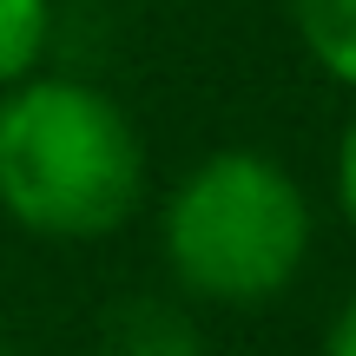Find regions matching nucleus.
<instances>
[{
    "label": "nucleus",
    "mask_w": 356,
    "mask_h": 356,
    "mask_svg": "<svg viewBox=\"0 0 356 356\" xmlns=\"http://www.w3.org/2000/svg\"><path fill=\"white\" fill-rule=\"evenodd\" d=\"M145 204V139L106 86L26 73L0 86V211L53 244L113 238Z\"/></svg>",
    "instance_id": "obj_1"
},
{
    "label": "nucleus",
    "mask_w": 356,
    "mask_h": 356,
    "mask_svg": "<svg viewBox=\"0 0 356 356\" xmlns=\"http://www.w3.org/2000/svg\"><path fill=\"white\" fill-rule=\"evenodd\" d=\"M310 238L317 218L304 185L257 145L204 152L159 211L172 284L225 310H257L284 297L310 264Z\"/></svg>",
    "instance_id": "obj_2"
},
{
    "label": "nucleus",
    "mask_w": 356,
    "mask_h": 356,
    "mask_svg": "<svg viewBox=\"0 0 356 356\" xmlns=\"http://www.w3.org/2000/svg\"><path fill=\"white\" fill-rule=\"evenodd\" d=\"M99 356H204V337L172 297H126L106 310Z\"/></svg>",
    "instance_id": "obj_3"
},
{
    "label": "nucleus",
    "mask_w": 356,
    "mask_h": 356,
    "mask_svg": "<svg viewBox=\"0 0 356 356\" xmlns=\"http://www.w3.org/2000/svg\"><path fill=\"white\" fill-rule=\"evenodd\" d=\"M291 26L317 73L356 92V0H291Z\"/></svg>",
    "instance_id": "obj_4"
},
{
    "label": "nucleus",
    "mask_w": 356,
    "mask_h": 356,
    "mask_svg": "<svg viewBox=\"0 0 356 356\" xmlns=\"http://www.w3.org/2000/svg\"><path fill=\"white\" fill-rule=\"evenodd\" d=\"M53 47V0H0V86L40 73Z\"/></svg>",
    "instance_id": "obj_5"
},
{
    "label": "nucleus",
    "mask_w": 356,
    "mask_h": 356,
    "mask_svg": "<svg viewBox=\"0 0 356 356\" xmlns=\"http://www.w3.org/2000/svg\"><path fill=\"white\" fill-rule=\"evenodd\" d=\"M337 204L356 225V113L343 119V139H337Z\"/></svg>",
    "instance_id": "obj_6"
},
{
    "label": "nucleus",
    "mask_w": 356,
    "mask_h": 356,
    "mask_svg": "<svg viewBox=\"0 0 356 356\" xmlns=\"http://www.w3.org/2000/svg\"><path fill=\"white\" fill-rule=\"evenodd\" d=\"M317 356H356V297L337 310V323L323 330V350H317Z\"/></svg>",
    "instance_id": "obj_7"
},
{
    "label": "nucleus",
    "mask_w": 356,
    "mask_h": 356,
    "mask_svg": "<svg viewBox=\"0 0 356 356\" xmlns=\"http://www.w3.org/2000/svg\"><path fill=\"white\" fill-rule=\"evenodd\" d=\"M0 356H7V350H0Z\"/></svg>",
    "instance_id": "obj_8"
}]
</instances>
